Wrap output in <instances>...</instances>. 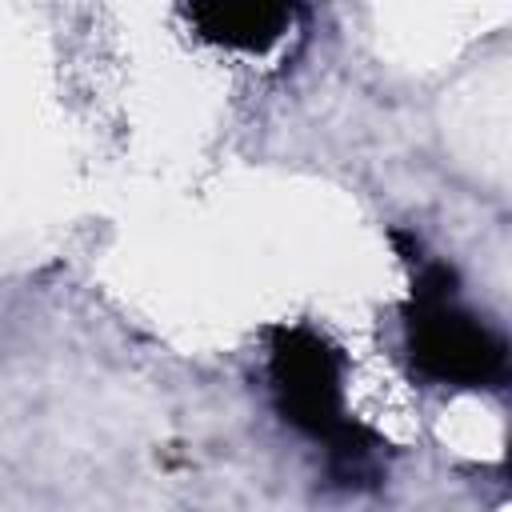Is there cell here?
<instances>
[{
  "instance_id": "obj_2",
  "label": "cell",
  "mask_w": 512,
  "mask_h": 512,
  "mask_svg": "<svg viewBox=\"0 0 512 512\" xmlns=\"http://www.w3.org/2000/svg\"><path fill=\"white\" fill-rule=\"evenodd\" d=\"M392 244L408 268L400 304V348L424 388L496 392L508 384V336L464 300L452 260L424 248L416 232L396 228Z\"/></svg>"
},
{
  "instance_id": "obj_3",
  "label": "cell",
  "mask_w": 512,
  "mask_h": 512,
  "mask_svg": "<svg viewBox=\"0 0 512 512\" xmlns=\"http://www.w3.org/2000/svg\"><path fill=\"white\" fill-rule=\"evenodd\" d=\"M304 16V8L296 4H228V0H208V4H188L184 20L188 28L220 48V52H236V56H264L272 52Z\"/></svg>"
},
{
  "instance_id": "obj_1",
  "label": "cell",
  "mask_w": 512,
  "mask_h": 512,
  "mask_svg": "<svg viewBox=\"0 0 512 512\" xmlns=\"http://www.w3.org/2000/svg\"><path fill=\"white\" fill-rule=\"evenodd\" d=\"M268 396L276 416L324 452V476L340 492H364L384 480L388 444L348 412V360L340 344L312 324L268 328Z\"/></svg>"
}]
</instances>
